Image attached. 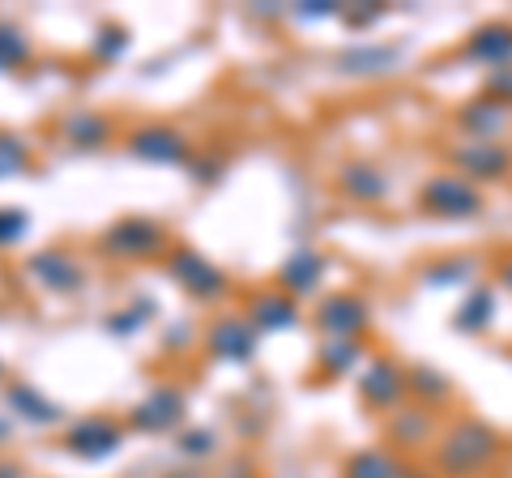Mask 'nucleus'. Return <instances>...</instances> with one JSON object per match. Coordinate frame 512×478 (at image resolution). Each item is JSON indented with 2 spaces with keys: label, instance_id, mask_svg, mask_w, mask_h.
Segmentation results:
<instances>
[{
  "label": "nucleus",
  "instance_id": "19",
  "mask_svg": "<svg viewBox=\"0 0 512 478\" xmlns=\"http://www.w3.org/2000/svg\"><path fill=\"white\" fill-rule=\"evenodd\" d=\"M346 478H402V466L384 449H363L346 461Z\"/></svg>",
  "mask_w": 512,
  "mask_h": 478
},
{
  "label": "nucleus",
  "instance_id": "12",
  "mask_svg": "<svg viewBox=\"0 0 512 478\" xmlns=\"http://www.w3.org/2000/svg\"><path fill=\"white\" fill-rule=\"evenodd\" d=\"M491 449H495V440L487 436V427H478V423H466L461 432H453L448 436V444H444V466L448 470H474L478 461H487L491 457Z\"/></svg>",
  "mask_w": 512,
  "mask_h": 478
},
{
  "label": "nucleus",
  "instance_id": "7",
  "mask_svg": "<svg viewBox=\"0 0 512 478\" xmlns=\"http://www.w3.org/2000/svg\"><path fill=\"white\" fill-rule=\"evenodd\" d=\"M256 338L261 333L252 329L248 316H218V321L205 329V350L218 363H248L256 355Z\"/></svg>",
  "mask_w": 512,
  "mask_h": 478
},
{
  "label": "nucleus",
  "instance_id": "9",
  "mask_svg": "<svg viewBox=\"0 0 512 478\" xmlns=\"http://www.w3.org/2000/svg\"><path fill=\"white\" fill-rule=\"evenodd\" d=\"M248 321L256 333H282V329H295L299 325V308L286 291H261L248 299Z\"/></svg>",
  "mask_w": 512,
  "mask_h": 478
},
{
  "label": "nucleus",
  "instance_id": "30",
  "mask_svg": "<svg viewBox=\"0 0 512 478\" xmlns=\"http://www.w3.org/2000/svg\"><path fill=\"white\" fill-rule=\"evenodd\" d=\"M0 478H26V470L18 466V461H9V457H0Z\"/></svg>",
  "mask_w": 512,
  "mask_h": 478
},
{
  "label": "nucleus",
  "instance_id": "24",
  "mask_svg": "<svg viewBox=\"0 0 512 478\" xmlns=\"http://www.w3.org/2000/svg\"><path fill=\"white\" fill-rule=\"evenodd\" d=\"M457 163L466 167L470 175H495V171L504 167V154H495L487 141H478V146H466V150L457 154Z\"/></svg>",
  "mask_w": 512,
  "mask_h": 478
},
{
  "label": "nucleus",
  "instance_id": "28",
  "mask_svg": "<svg viewBox=\"0 0 512 478\" xmlns=\"http://www.w3.org/2000/svg\"><path fill=\"white\" fill-rule=\"evenodd\" d=\"M512 52V35L508 30H487V35H478L474 43H470V56H478V60H500V56H508Z\"/></svg>",
  "mask_w": 512,
  "mask_h": 478
},
{
  "label": "nucleus",
  "instance_id": "4",
  "mask_svg": "<svg viewBox=\"0 0 512 478\" xmlns=\"http://www.w3.org/2000/svg\"><path fill=\"white\" fill-rule=\"evenodd\" d=\"M124 150L150 167H184L192 158V141L175 124H137L124 137Z\"/></svg>",
  "mask_w": 512,
  "mask_h": 478
},
{
  "label": "nucleus",
  "instance_id": "10",
  "mask_svg": "<svg viewBox=\"0 0 512 478\" xmlns=\"http://www.w3.org/2000/svg\"><path fill=\"white\" fill-rule=\"evenodd\" d=\"M316 325L329 333V338H359L367 325V304L355 295H329L316 312Z\"/></svg>",
  "mask_w": 512,
  "mask_h": 478
},
{
  "label": "nucleus",
  "instance_id": "31",
  "mask_svg": "<svg viewBox=\"0 0 512 478\" xmlns=\"http://www.w3.org/2000/svg\"><path fill=\"white\" fill-rule=\"evenodd\" d=\"M184 333H188L184 325H180V329H171V333H167V350H180V338H184ZM188 338H192V333H188Z\"/></svg>",
  "mask_w": 512,
  "mask_h": 478
},
{
  "label": "nucleus",
  "instance_id": "14",
  "mask_svg": "<svg viewBox=\"0 0 512 478\" xmlns=\"http://www.w3.org/2000/svg\"><path fill=\"white\" fill-rule=\"evenodd\" d=\"M419 201H423V210H431V214H474L478 210V197L457 180V175H440V180H431Z\"/></svg>",
  "mask_w": 512,
  "mask_h": 478
},
{
  "label": "nucleus",
  "instance_id": "6",
  "mask_svg": "<svg viewBox=\"0 0 512 478\" xmlns=\"http://www.w3.org/2000/svg\"><path fill=\"white\" fill-rule=\"evenodd\" d=\"M124 432L128 427L116 423L111 414H82V419H73L69 432H64V449L82 461H107L111 453H120Z\"/></svg>",
  "mask_w": 512,
  "mask_h": 478
},
{
  "label": "nucleus",
  "instance_id": "18",
  "mask_svg": "<svg viewBox=\"0 0 512 478\" xmlns=\"http://www.w3.org/2000/svg\"><path fill=\"white\" fill-rule=\"evenodd\" d=\"M158 312V304L150 295H141V299H133L128 308H120V312H111L107 321H103V329L111 333V338H133V333H141L150 325V316Z\"/></svg>",
  "mask_w": 512,
  "mask_h": 478
},
{
  "label": "nucleus",
  "instance_id": "2",
  "mask_svg": "<svg viewBox=\"0 0 512 478\" xmlns=\"http://www.w3.org/2000/svg\"><path fill=\"white\" fill-rule=\"evenodd\" d=\"M167 278L180 286V291H188L192 299H201V304H214V299H222L231 291V278L222 274V269L205 257V252L192 248V244H171V252H167Z\"/></svg>",
  "mask_w": 512,
  "mask_h": 478
},
{
  "label": "nucleus",
  "instance_id": "21",
  "mask_svg": "<svg viewBox=\"0 0 512 478\" xmlns=\"http://www.w3.org/2000/svg\"><path fill=\"white\" fill-rule=\"evenodd\" d=\"M342 188L350 197H359V201H380L384 197V175L372 171V167H363V163H350L342 171Z\"/></svg>",
  "mask_w": 512,
  "mask_h": 478
},
{
  "label": "nucleus",
  "instance_id": "11",
  "mask_svg": "<svg viewBox=\"0 0 512 478\" xmlns=\"http://www.w3.org/2000/svg\"><path fill=\"white\" fill-rule=\"evenodd\" d=\"M60 137L69 141L73 150H103L111 141V120L94 107H77L60 120Z\"/></svg>",
  "mask_w": 512,
  "mask_h": 478
},
{
  "label": "nucleus",
  "instance_id": "23",
  "mask_svg": "<svg viewBox=\"0 0 512 478\" xmlns=\"http://www.w3.org/2000/svg\"><path fill=\"white\" fill-rule=\"evenodd\" d=\"M188 171V180L192 184H201V188H210L222 180V171H227V158H222L218 150H192V158L184 163Z\"/></svg>",
  "mask_w": 512,
  "mask_h": 478
},
{
  "label": "nucleus",
  "instance_id": "27",
  "mask_svg": "<svg viewBox=\"0 0 512 478\" xmlns=\"http://www.w3.org/2000/svg\"><path fill=\"white\" fill-rule=\"evenodd\" d=\"M355 359H359V342L355 338H329L325 346H320V363H325L329 372H346Z\"/></svg>",
  "mask_w": 512,
  "mask_h": 478
},
{
  "label": "nucleus",
  "instance_id": "13",
  "mask_svg": "<svg viewBox=\"0 0 512 478\" xmlns=\"http://www.w3.org/2000/svg\"><path fill=\"white\" fill-rule=\"evenodd\" d=\"M320 278H325V257H320L316 248H295L278 269V291H286L291 299L308 295V291H316Z\"/></svg>",
  "mask_w": 512,
  "mask_h": 478
},
{
  "label": "nucleus",
  "instance_id": "3",
  "mask_svg": "<svg viewBox=\"0 0 512 478\" xmlns=\"http://www.w3.org/2000/svg\"><path fill=\"white\" fill-rule=\"evenodd\" d=\"M184 419H188V393L180 385H154L133 410H128L124 427L146 432V436H167V432H180Z\"/></svg>",
  "mask_w": 512,
  "mask_h": 478
},
{
  "label": "nucleus",
  "instance_id": "20",
  "mask_svg": "<svg viewBox=\"0 0 512 478\" xmlns=\"http://www.w3.org/2000/svg\"><path fill=\"white\" fill-rule=\"evenodd\" d=\"M124 52H128V26H120V22H103L99 30H94L90 56L99 60V65H116Z\"/></svg>",
  "mask_w": 512,
  "mask_h": 478
},
{
  "label": "nucleus",
  "instance_id": "33",
  "mask_svg": "<svg viewBox=\"0 0 512 478\" xmlns=\"http://www.w3.org/2000/svg\"><path fill=\"white\" fill-rule=\"evenodd\" d=\"M167 478H197V474H184V470H180V474H167Z\"/></svg>",
  "mask_w": 512,
  "mask_h": 478
},
{
  "label": "nucleus",
  "instance_id": "32",
  "mask_svg": "<svg viewBox=\"0 0 512 478\" xmlns=\"http://www.w3.org/2000/svg\"><path fill=\"white\" fill-rule=\"evenodd\" d=\"M9 432H13V419L9 414H0V440H9Z\"/></svg>",
  "mask_w": 512,
  "mask_h": 478
},
{
  "label": "nucleus",
  "instance_id": "29",
  "mask_svg": "<svg viewBox=\"0 0 512 478\" xmlns=\"http://www.w3.org/2000/svg\"><path fill=\"white\" fill-rule=\"evenodd\" d=\"M295 13H299V18H333L338 5H320V0H312V5H299Z\"/></svg>",
  "mask_w": 512,
  "mask_h": 478
},
{
  "label": "nucleus",
  "instance_id": "22",
  "mask_svg": "<svg viewBox=\"0 0 512 478\" xmlns=\"http://www.w3.org/2000/svg\"><path fill=\"white\" fill-rule=\"evenodd\" d=\"M389 60H397L393 47H350V52H342L338 65L346 73H380Z\"/></svg>",
  "mask_w": 512,
  "mask_h": 478
},
{
  "label": "nucleus",
  "instance_id": "26",
  "mask_svg": "<svg viewBox=\"0 0 512 478\" xmlns=\"http://www.w3.org/2000/svg\"><path fill=\"white\" fill-rule=\"evenodd\" d=\"M26 231H30V214L22 205H0V248L22 244Z\"/></svg>",
  "mask_w": 512,
  "mask_h": 478
},
{
  "label": "nucleus",
  "instance_id": "1",
  "mask_svg": "<svg viewBox=\"0 0 512 478\" xmlns=\"http://www.w3.org/2000/svg\"><path fill=\"white\" fill-rule=\"evenodd\" d=\"M99 252L111 261H150L158 252H171L167 227L150 214H124L111 218L99 235Z\"/></svg>",
  "mask_w": 512,
  "mask_h": 478
},
{
  "label": "nucleus",
  "instance_id": "16",
  "mask_svg": "<svg viewBox=\"0 0 512 478\" xmlns=\"http://www.w3.org/2000/svg\"><path fill=\"white\" fill-rule=\"evenodd\" d=\"M35 60V43L18 22H5L0 18V73H18Z\"/></svg>",
  "mask_w": 512,
  "mask_h": 478
},
{
  "label": "nucleus",
  "instance_id": "8",
  "mask_svg": "<svg viewBox=\"0 0 512 478\" xmlns=\"http://www.w3.org/2000/svg\"><path fill=\"white\" fill-rule=\"evenodd\" d=\"M5 406H9V419L30 423V427H47V423L64 419L60 402H52V397L39 385H30V380H5Z\"/></svg>",
  "mask_w": 512,
  "mask_h": 478
},
{
  "label": "nucleus",
  "instance_id": "5",
  "mask_svg": "<svg viewBox=\"0 0 512 478\" xmlns=\"http://www.w3.org/2000/svg\"><path fill=\"white\" fill-rule=\"evenodd\" d=\"M26 278H35V286H43L47 295H77L86 291V265L77 261V252L69 248H39L26 257Z\"/></svg>",
  "mask_w": 512,
  "mask_h": 478
},
{
  "label": "nucleus",
  "instance_id": "35",
  "mask_svg": "<svg viewBox=\"0 0 512 478\" xmlns=\"http://www.w3.org/2000/svg\"><path fill=\"white\" fill-rule=\"evenodd\" d=\"M0 376H5V363H0Z\"/></svg>",
  "mask_w": 512,
  "mask_h": 478
},
{
  "label": "nucleus",
  "instance_id": "15",
  "mask_svg": "<svg viewBox=\"0 0 512 478\" xmlns=\"http://www.w3.org/2000/svg\"><path fill=\"white\" fill-rule=\"evenodd\" d=\"M359 393H363V402H372V406H393L397 397H402V372H397L389 359L367 363V372L359 376Z\"/></svg>",
  "mask_w": 512,
  "mask_h": 478
},
{
  "label": "nucleus",
  "instance_id": "17",
  "mask_svg": "<svg viewBox=\"0 0 512 478\" xmlns=\"http://www.w3.org/2000/svg\"><path fill=\"white\" fill-rule=\"evenodd\" d=\"M35 167V150H30V141L22 133H9L0 129V180H18Z\"/></svg>",
  "mask_w": 512,
  "mask_h": 478
},
{
  "label": "nucleus",
  "instance_id": "25",
  "mask_svg": "<svg viewBox=\"0 0 512 478\" xmlns=\"http://www.w3.org/2000/svg\"><path fill=\"white\" fill-rule=\"evenodd\" d=\"M175 449H180V457H210L218 449V440L210 427H180V436H175Z\"/></svg>",
  "mask_w": 512,
  "mask_h": 478
},
{
  "label": "nucleus",
  "instance_id": "34",
  "mask_svg": "<svg viewBox=\"0 0 512 478\" xmlns=\"http://www.w3.org/2000/svg\"><path fill=\"white\" fill-rule=\"evenodd\" d=\"M504 278H508V286H512V265H508V269H504Z\"/></svg>",
  "mask_w": 512,
  "mask_h": 478
}]
</instances>
